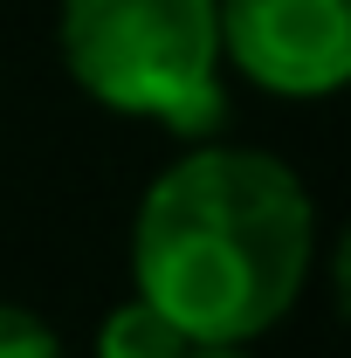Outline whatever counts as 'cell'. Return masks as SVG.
Instances as JSON below:
<instances>
[{
    "instance_id": "7a4b0ae2",
    "label": "cell",
    "mask_w": 351,
    "mask_h": 358,
    "mask_svg": "<svg viewBox=\"0 0 351 358\" xmlns=\"http://www.w3.org/2000/svg\"><path fill=\"white\" fill-rule=\"evenodd\" d=\"M55 55L96 110L173 138H214L227 117L214 0H62Z\"/></svg>"
},
{
    "instance_id": "8992f818",
    "label": "cell",
    "mask_w": 351,
    "mask_h": 358,
    "mask_svg": "<svg viewBox=\"0 0 351 358\" xmlns=\"http://www.w3.org/2000/svg\"><path fill=\"white\" fill-rule=\"evenodd\" d=\"M186 358H255V345H193Z\"/></svg>"
},
{
    "instance_id": "6da1fadb",
    "label": "cell",
    "mask_w": 351,
    "mask_h": 358,
    "mask_svg": "<svg viewBox=\"0 0 351 358\" xmlns=\"http://www.w3.org/2000/svg\"><path fill=\"white\" fill-rule=\"evenodd\" d=\"M317 200L262 145L193 138L145 186L131 221V296L193 345H255L303 303Z\"/></svg>"
},
{
    "instance_id": "5b68a950",
    "label": "cell",
    "mask_w": 351,
    "mask_h": 358,
    "mask_svg": "<svg viewBox=\"0 0 351 358\" xmlns=\"http://www.w3.org/2000/svg\"><path fill=\"white\" fill-rule=\"evenodd\" d=\"M0 358H69V352L48 331V317H35L28 303H7L0 296Z\"/></svg>"
},
{
    "instance_id": "277c9868",
    "label": "cell",
    "mask_w": 351,
    "mask_h": 358,
    "mask_svg": "<svg viewBox=\"0 0 351 358\" xmlns=\"http://www.w3.org/2000/svg\"><path fill=\"white\" fill-rule=\"evenodd\" d=\"M186 352H193V338L173 317H159L145 296L110 303L103 324H96V358H186Z\"/></svg>"
},
{
    "instance_id": "3957f363",
    "label": "cell",
    "mask_w": 351,
    "mask_h": 358,
    "mask_svg": "<svg viewBox=\"0 0 351 358\" xmlns=\"http://www.w3.org/2000/svg\"><path fill=\"white\" fill-rule=\"evenodd\" d=\"M220 62L262 96L317 103L351 83V0H214Z\"/></svg>"
}]
</instances>
